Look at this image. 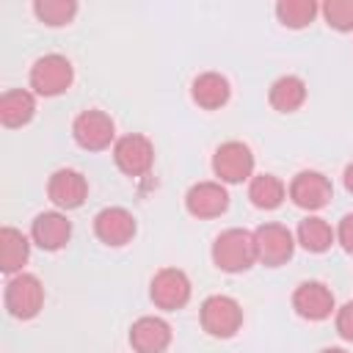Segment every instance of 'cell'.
Instances as JSON below:
<instances>
[{"label":"cell","instance_id":"4","mask_svg":"<svg viewBox=\"0 0 353 353\" xmlns=\"http://www.w3.org/2000/svg\"><path fill=\"white\" fill-rule=\"evenodd\" d=\"M201 328L215 339H229L243 325V306L232 295H210L199 309Z\"/></svg>","mask_w":353,"mask_h":353},{"label":"cell","instance_id":"12","mask_svg":"<svg viewBox=\"0 0 353 353\" xmlns=\"http://www.w3.org/2000/svg\"><path fill=\"white\" fill-rule=\"evenodd\" d=\"M135 232H138L135 215L124 207H105L94 215V234H97V240H102L110 248H121V245L132 243Z\"/></svg>","mask_w":353,"mask_h":353},{"label":"cell","instance_id":"24","mask_svg":"<svg viewBox=\"0 0 353 353\" xmlns=\"http://www.w3.org/2000/svg\"><path fill=\"white\" fill-rule=\"evenodd\" d=\"M33 14L39 17V22H44L50 28H63L74 19L77 3L74 0H36Z\"/></svg>","mask_w":353,"mask_h":353},{"label":"cell","instance_id":"5","mask_svg":"<svg viewBox=\"0 0 353 353\" xmlns=\"http://www.w3.org/2000/svg\"><path fill=\"white\" fill-rule=\"evenodd\" d=\"M72 135L74 143L85 152H102L110 143H116V121L99 110V108H88L83 113L74 116L72 121Z\"/></svg>","mask_w":353,"mask_h":353},{"label":"cell","instance_id":"25","mask_svg":"<svg viewBox=\"0 0 353 353\" xmlns=\"http://www.w3.org/2000/svg\"><path fill=\"white\" fill-rule=\"evenodd\" d=\"M320 11H323V19L328 22V28H334L339 33L353 30V0H325L320 6Z\"/></svg>","mask_w":353,"mask_h":353},{"label":"cell","instance_id":"3","mask_svg":"<svg viewBox=\"0 0 353 353\" xmlns=\"http://www.w3.org/2000/svg\"><path fill=\"white\" fill-rule=\"evenodd\" d=\"M72 80H74V66L61 52L41 55L30 66V88L39 97H58V94H63V91H69Z\"/></svg>","mask_w":353,"mask_h":353},{"label":"cell","instance_id":"27","mask_svg":"<svg viewBox=\"0 0 353 353\" xmlns=\"http://www.w3.org/2000/svg\"><path fill=\"white\" fill-rule=\"evenodd\" d=\"M336 243H339L347 254H353V212H347V215L339 221V226H336Z\"/></svg>","mask_w":353,"mask_h":353},{"label":"cell","instance_id":"15","mask_svg":"<svg viewBox=\"0 0 353 353\" xmlns=\"http://www.w3.org/2000/svg\"><path fill=\"white\" fill-rule=\"evenodd\" d=\"M30 240L41 251H58L72 240V221L61 210L39 212L30 223Z\"/></svg>","mask_w":353,"mask_h":353},{"label":"cell","instance_id":"7","mask_svg":"<svg viewBox=\"0 0 353 353\" xmlns=\"http://www.w3.org/2000/svg\"><path fill=\"white\" fill-rule=\"evenodd\" d=\"M113 163L127 176H146L154 165V143L141 132L121 135L113 143Z\"/></svg>","mask_w":353,"mask_h":353},{"label":"cell","instance_id":"9","mask_svg":"<svg viewBox=\"0 0 353 353\" xmlns=\"http://www.w3.org/2000/svg\"><path fill=\"white\" fill-rule=\"evenodd\" d=\"M256 240V262L265 268H279L295 254V234L284 223H262L254 229Z\"/></svg>","mask_w":353,"mask_h":353},{"label":"cell","instance_id":"2","mask_svg":"<svg viewBox=\"0 0 353 353\" xmlns=\"http://www.w3.org/2000/svg\"><path fill=\"white\" fill-rule=\"evenodd\" d=\"M3 303H6L11 317L30 320L44 306V284L39 281V276L25 273V270L17 273V276H8L6 292H3Z\"/></svg>","mask_w":353,"mask_h":353},{"label":"cell","instance_id":"17","mask_svg":"<svg viewBox=\"0 0 353 353\" xmlns=\"http://www.w3.org/2000/svg\"><path fill=\"white\" fill-rule=\"evenodd\" d=\"M232 85L221 72H201L190 83V99L204 110H218L229 102Z\"/></svg>","mask_w":353,"mask_h":353},{"label":"cell","instance_id":"1","mask_svg":"<svg viewBox=\"0 0 353 353\" xmlns=\"http://www.w3.org/2000/svg\"><path fill=\"white\" fill-rule=\"evenodd\" d=\"M212 262L223 273H243L256 262V240L248 229H223L212 243Z\"/></svg>","mask_w":353,"mask_h":353},{"label":"cell","instance_id":"26","mask_svg":"<svg viewBox=\"0 0 353 353\" xmlns=\"http://www.w3.org/2000/svg\"><path fill=\"white\" fill-rule=\"evenodd\" d=\"M334 325H336V334H339L345 342H353V301H347V303H342V306L336 309Z\"/></svg>","mask_w":353,"mask_h":353},{"label":"cell","instance_id":"14","mask_svg":"<svg viewBox=\"0 0 353 353\" xmlns=\"http://www.w3.org/2000/svg\"><path fill=\"white\" fill-rule=\"evenodd\" d=\"M47 196L58 210H77L88 196V179L74 168H58L47 182Z\"/></svg>","mask_w":353,"mask_h":353},{"label":"cell","instance_id":"11","mask_svg":"<svg viewBox=\"0 0 353 353\" xmlns=\"http://www.w3.org/2000/svg\"><path fill=\"white\" fill-rule=\"evenodd\" d=\"M292 309L312 323L328 320L336 312V298L328 284L323 281H301L292 292Z\"/></svg>","mask_w":353,"mask_h":353},{"label":"cell","instance_id":"6","mask_svg":"<svg viewBox=\"0 0 353 353\" xmlns=\"http://www.w3.org/2000/svg\"><path fill=\"white\" fill-rule=\"evenodd\" d=\"M212 171L218 182L240 185L254 176V152L243 141H226L212 154Z\"/></svg>","mask_w":353,"mask_h":353},{"label":"cell","instance_id":"20","mask_svg":"<svg viewBox=\"0 0 353 353\" xmlns=\"http://www.w3.org/2000/svg\"><path fill=\"white\" fill-rule=\"evenodd\" d=\"M295 243L301 248H306L309 254H323L336 243V229H331V223L325 218H320V215H306L298 223Z\"/></svg>","mask_w":353,"mask_h":353},{"label":"cell","instance_id":"29","mask_svg":"<svg viewBox=\"0 0 353 353\" xmlns=\"http://www.w3.org/2000/svg\"><path fill=\"white\" fill-rule=\"evenodd\" d=\"M320 353H347V350L345 347H323Z\"/></svg>","mask_w":353,"mask_h":353},{"label":"cell","instance_id":"18","mask_svg":"<svg viewBox=\"0 0 353 353\" xmlns=\"http://www.w3.org/2000/svg\"><path fill=\"white\" fill-rule=\"evenodd\" d=\"M36 116V94L28 88H8L0 97V121L8 130L25 127Z\"/></svg>","mask_w":353,"mask_h":353},{"label":"cell","instance_id":"19","mask_svg":"<svg viewBox=\"0 0 353 353\" xmlns=\"http://www.w3.org/2000/svg\"><path fill=\"white\" fill-rule=\"evenodd\" d=\"M28 256H30V237L14 226H3L0 229V270L6 276H17L28 265Z\"/></svg>","mask_w":353,"mask_h":353},{"label":"cell","instance_id":"28","mask_svg":"<svg viewBox=\"0 0 353 353\" xmlns=\"http://www.w3.org/2000/svg\"><path fill=\"white\" fill-rule=\"evenodd\" d=\"M342 182H345V190H347V193H353V163H347V165H345Z\"/></svg>","mask_w":353,"mask_h":353},{"label":"cell","instance_id":"8","mask_svg":"<svg viewBox=\"0 0 353 353\" xmlns=\"http://www.w3.org/2000/svg\"><path fill=\"white\" fill-rule=\"evenodd\" d=\"M190 279L185 270L179 268H160L154 276H152V284H149V298L157 309L163 312H176L182 309L188 301H190Z\"/></svg>","mask_w":353,"mask_h":353},{"label":"cell","instance_id":"13","mask_svg":"<svg viewBox=\"0 0 353 353\" xmlns=\"http://www.w3.org/2000/svg\"><path fill=\"white\" fill-rule=\"evenodd\" d=\"M185 210L193 218H218L229 210V193L223 188V182H196L190 185V190L185 193Z\"/></svg>","mask_w":353,"mask_h":353},{"label":"cell","instance_id":"10","mask_svg":"<svg viewBox=\"0 0 353 353\" xmlns=\"http://www.w3.org/2000/svg\"><path fill=\"white\" fill-rule=\"evenodd\" d=\"M287 196L292 199L295 207L317 212V210H323L334 199V185L320 171H298L292 176L290 188H287Z\"/></svg>","mask_w":353,"mask_h":353},{"label":"cell","instance_id":"21","mask_svg":"<svg viewBox=\"0 0 353 353\" xmlns=\"http://www.w3.org/2000/svg\"><path fill=\"white\" fill-rule=\"evenodd\" d=\"M268 102L279 113H295L306 102V83L298 74H281L268 91Z\"/></svg>","mask_w":353,"mask_h":353},{"label":"cell","instance_id":"16","mask_svg":"<svg viewBox=\"0 0 353 353\" xmlns=\"http://www.w3.org/2000/svg\"><path fill=\"white\" fill-rule=\"evenodd\" d=\"M130 345L135 353H165L171 345V325L157 314H143L130 325Z\"/></svg>","mask_w":353,"mask_h":353},{"label":"cell","instance_id":"23","mask_svg":"<svg viewBox=\"0 0 353 353\" xmlns=\"http://www.w3.org/2000/svg\"><path fill=\"white\" fill-rule=\"evenodd\" d=\"M317 11H320V6L314 0H279L276 3L279 22L284 28H292V30L312 25V19L317 17Z\"/></svg>","mask_w":353,"mask_h":353},{"label":"cell","instance_id":"22","mask_svg":"<svg viewBox=\"0 0 353 353\" xmlns=\"http://www.w3.org/2000/svg\"><path fill=\"white\" fill-rule=\"evenodd\" d=\"M248 199L256 210H276L287 199V185L276 174H256L248 179Z\"/></svg>","mask_w":353,"mask_h":353}]
</instances>
